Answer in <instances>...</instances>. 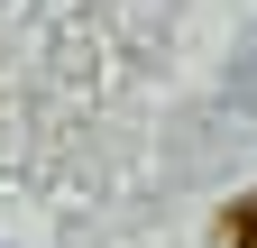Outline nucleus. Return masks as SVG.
<instances>
[{"instance_id": "nucleus-1", "label": "nucleus", "mask_w": 257, "mask_h": 248, "mask_svg": "<svg viewBox=\"0 0 257 248\" xmlns=\"http://www.w3.org/2000/svg\"><path fill=\"white\" fill-rule=\"evenodd\" d=\"M230 239H239V248H257V193H248V202L230 211Z\"/></svg>"}]
</instances>
